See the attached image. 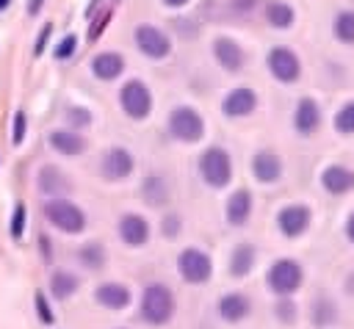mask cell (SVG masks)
Instances as JSON below:
<instances>
[{"label":"cell","instance_id":"1","mask_svg":"<svg viewBox=\"0 0 354 329\" xmlns=\"http://www.w3.org/2000/svg\"><path fill=\"white\" fill-rule=\"evenodd\" d=\"M174 312V299L169 293V288L163 285H149L144 290V299H141V315L149 321V323H166Z\"/></svg>","mask_w":354,"mask_h":329},{"label":"cell","instance_id":"2","mask_svg":"<svg viewBox=\"0 0 354 329\" xmlns=\"http://www.w3.org/2000/svg\"><path fill=\"white\" fill-rule=\"evenodd\" d=\"M44 216H47L50 224H55V227L64 229V232H80V229L86 227L83 210H80L77 205L66 202V199H53V202H47V205H44Z\"/></svg>","mask_w":354,"mask_h":329},{"label":"cell","instance_id":"3","mask_svg":"<svg viewBox=\"0 0 354 329\" xmlns=\"http://www.w3.org/2000/svg\"><path fill=\"white\" fill-rule=\"evenodd\" d=\"M199 169H202V177H205L213 188L227 185V182H230V174H232V169H230V155H227L224 149H218V147H213V149H207V152L202 155Z\"/></svg>","mask_w":354,"mask_h":329},{"label":"cell","instance_id":"4","mask_svg":"<svg viewBox=\"0 0 354 329\" xmlns=\"http://www.w3.org/2000/svg\"><path fill=\"white\" fill-rule=\"evenodd\" d=\"M119 100H122L124 113L133 116V119H144V116L149 113V108H152V94H149V88H147L141 80H130V83H124Z\"/></svg>","mask_w":354,"mask_h":329},{"label":"cell","instance_id":"5","mask_svg":"<svg viewBox=\"0 0 354 329\" xmlns=\"http://www.w3.org/2000/svg\"><path fill=\"white\" fill-rule=\"evenodd\" d=\"M169 127L180 141H196L202 135V130H205L202 127V116L196 111H191V108H177L171 113V119H169Z\"/></svg>","mask_w":354,"mask_h":329},{"label":"cell","instance_id":"6","mask_svg":"<svg viewBox=\"0 0 354 329\" xmlns=\"http://www.w3.org/2000/svg\"><path fill=\"white\" fill-rule=\"evenodd\" d=\"M268 282L277 293H290L299 288L301 282V268L293 263V260H277L268 271Z\"/></svg>","mask_w":354,"mask_h":329},{"label":"cell","instance_id":"7","mask_svg":"<svg viewBox=\"0 0 354 329\" xmlns=\"http://www.w3.org/2000/svg\"><path fill=\"white\" fill-rule=\"evenodd\" d=\"M136 44L149 58H163L169 53V47H171L169 39H166V33L158 30V28H152V25H138L136 28Z\"/></svg>","mask_w":354,"mask_h":329},{"label":"cell","instance_id":"8","mask_svg":"<svg viewBox=\"0 0 354 329\" xmlns=\"http://www.w3.org/2000/svg\"><path fill=\"white\" fill-rule=\"evenodd\" d=\"M210 268H213L210 257L205 252H199V249H185L180 254V271H183V276L188 282H205L210 276Z\"/></svg>","mask_w":354,"mask_h":329},{"label":"cell","instance_id":"9","mask_svg":"<svg viewBox=\"0 0 354 329\" xmlns=\"http://www.w3.org/2000/svg\"><path fill=\"white\" fill-rule=\"evenodd\" d=\"M268 66H271L277 80L290 83V80L299 77V61H296V55L288 47H274L271 55H268Z\"/></svg>","mask_w":354,"mask_h":329},{"label":"cell","instance_id":"10","mask_svg":"<svg viewBox=\"0 0 354 329\" xmlns=\"http://www.w3.org/2000/svg\"><path fill=\"white\" fill-rule=\"evenodd\" d=\"M133 171V158H130V152L127 149H111V152H105V158H102V174L108 177V180H122V177H127Z\"/></svg>","mask_w":354,"mask_h":329},{"label":"cell","instance_id":"11","mask_svg":"<svg viewBox=\"0 0 354 329\" xmlns=\"http://www.w3.org/2000/svg\"><path fill=\"white\" fill-rule=\"evenodd\" d=\"M119 235H122V241L124 243H130V246H141L147 238H149V224L141 218V216H124L122 221H119Z\"/></svg>","mask_w":354,"mask_h":329},{"label":"cell","instance_id":"12","mask_svg":"<svg viewBox=\"0 0 354 329\" xmlns=\"http://www.w3.org/2000/svg\"><path fill=\"white\" fill-rule=\"evenodd\" d=\"M279 229L285 232V235H299V232H304V227H307V221H310V210L307 207H301V205H290V207H285L282 213H279Z\"/></svg>","mask_w":354,"mask_h":329},{"label":"cell","instance_id":"13","mask_svg":"<svg viewBox=\"0 0 354 329\" xmlns=\"http://www.w3.org/2000/svg\"><path fill=\"white\" fill-rule=\"evenodd\" d=\"M252 169H254V177L260 182H274L282 174V163L274 152H257L252 160Z\"/></svg>","mask_w":354,"mask_h":329},{"label":"cell","instance_id":"14","mask_svg":"<svg viewBox=\"0 0 354 329\" xmlns=\"http://www.w3.org/2000/svg\"><path fill=\"white\" fill-rule=\"evenodd\" d=\"M94 296H97V301H100L102 307H111V310H122V307H127V301H130V290H127L124 285H116V282L100 285Z\"/></svg>","mask_w":354,"mask_h":329},{"label":"cell","instance_id":"15","mask_svg":"<svg viewBox=\"0 0 354 329\" xmlns=\"http://www.w3.org/2000/svg\"><path fill=\"white\" fill-rule=\"evenodd\" d=\"M321 182L329 194H346L351 185H354V171L343 169V166H329L324 174H321Z\"/></svg>","mask_w":354,"mask_h":329},{"label":"cell","instance_id":"16","mask_svg":"<svg viewBox=\"0 0 354 329\" xmlns=\"http://www.w3.org/2000/svg\"><path fill=\"white\" fill-rule=\"evenodd\" d=\"M91 69L100 80H113L119 77V72L124 69V61L119 53H100L94 61H91Z\"/></svg>","mask_w":354,"mask_h":329},{"label":"cell","instance_id":"17","mask_svg":"<svg viewBox=\"0 0 354 329\" xmlns=\"http://www.w3.org/2000/svg\"><path fill=\"white\" fill-rule=\"evenodd\" d=\"M254 91L252 88H235V91H230L227 94V100H224V111L230 113V116H243V113H249L252 108H254Z\"/></svg>","mask_w":354,"mask_h":329},{"label":"cell","instance_id":"18","mask_svg":"<svg viewBox=\"0 0 354 329\" xmlns=\"http://www.w3.org/2000/svg\"><path fill=\"white\" fill-rule=\"evenodd\" d=\"M213 50H216V58H218V64L224 69H238L243 64V53L232 39H216Z\"/></svg>","mask_w":354,"mask_h":329},{"label":"cell","instance_id":"19","mask_svg":"<svg viewBox=\"0 0 354 329\" xmlns=\"http://www.w3.org/2000/svg\"><path fill=\"white\" fill-rule=\"evenodd\" d=\"M50 144H53V149H58L61 155H80V152L86 149V141H83L80 135H75V133H66V130L50 133Z\"/></svg>","mask_w":354,"mask_h":329},{"label":"cell","instance_id":"20","mask_svg":"<svg viewBox=\"0 0 354 329\" xmlns=\"http://www.w3.org/2000/svg\"><path fill=\"white\" fill-rule=\"evenodd\" d=\"M249 210H252V196L249 191H235L227 202V218L232 224H243L249 218Z\"/></svg>","mask_w":354,"mask_h":329},{"label":"cell","instance_id":"21","mask_svg":"<svg viewBox=\"0 0 354 329\" xmlns=\"http://www.w3.org/2000/svg\"><path fill=\"white\" fill-rule=\"evenodd\" d=\"M218 312H221V318H227V321H241V318L249 312V299L241 296V293H230V296H224V299L218 301Z\"/></svg>","mask_w":354,"mask_h":329},{"label":"cell","instance_id":"22","mask_svg":"<svg viewBox=\"0 0 354 329\" xmlns=\"http://www.w3.org/2000/svg\"><path fill=\"white\" fill-rule=\"evenodd\" d=\"M69 188V180L55 169V166H44L39 171V191L41 194H61Z\"/></svg>","mask_w":354,"mask_h":329},{"label":"cell","instance_id":"23","mask_svg":"<svg viewBox=\"0 0 354 329\" xmlns=\"http://www.w3.org/2000/svg\"><path fill=\"white\" fill-rule=\"evenodd\" d=\"M318 119H321L318 105H315L313 100H301L299 108H296V127H299L301 133H313V130L318 127Z\"/></svg>","mask_w":354,"mask_h":329},{"label":"cell","instance_id":"24","mask_svg":"<svg viewBox=\"0 0 354 329\" xmlns=\"http://www.w3.org/2000/svg\"><path fill=\"white\" fill-rule=\"evenodd\" d=\"M50 290L55 299H69L77 290V276L69 271H53L50 276Z\"/></svg>","mask_w":354,"mask_h":329},{"label":"cell","instance_id":"25","mask_svg":"<svg viewBox=\"0 0 354 329\" xmlns=\"http://www.w3.org/2000/svg\"><path fill=\"white\" fill-rule=\"evenodd\" d=\"M252 263H254V249L249 246V243H241L235 252H232V274L235 276H243L249 268H252Z\"/></svg>","mask_w":354,"mask_h":329},{"label":"cell","instance_id":"26","mask_svg":"<svg viewBox=\"0 0 354 329\" xmlns=\"http://www.w3.org/2000/svg\"><path fill=\"white\" fill-rule=\"evenodd\" d=\"M266 17H268L271 25H277V28H288V25L293 22V8H290L288 3H271V6L266 8Z\"/></svg>","mask_w":354,"mask_h":329},{"label":"cell","instance_id":"27","mask_svg":"<svg viewBox=\"0 0 354 329\" xmlns=\"http://www.w3.org/2000/svg\"><path fill=\"white\" fill-rule=\"evenodd\" d=\"M335 33L340 41H354V11H343L335 22Z\"/></svg>","mask_w":354,"mask_h":329},{"label":"cell","instance_id":"28","mask_svg":"<svg viewBox=\"0 0 354 329\" xmlns=\"http://www.w3.org/2000/svg\"><path fill=\"white\" fill-rule=\"evenodd\" d=\"M144 196H147V202H149V205H163V202H166L163 180H158V177H149V180L144 182Z\"/></svg>","mask_w":354,"mask_h":329},{"label":"cell","instance_id":"29","mask_svg":"<svg viewBox=\"0 0 354 329\" xmlns=\"http://www.w3.org/2000/svg\"><path fill=\"white\" fill-rule=\"evenodd\" d=\"M335 127H337L340 133H354V102H348V105H343V108L337 111Z\"/></svg>","mask_w":354,"mask_h":329},{"label":"cell","instance_id":"30","mask_svg":"<svg viewBox=\"0 0 354 329\" xmlns=\"http://www.w3.org/2000/svg\"><path fill=\"white\" fill-rule=\"evenodd\" d=\"M80 260H83L88 268H100V265L105 263V257H102V246H97V243L83 246V249H80Z\"/></svg>","mask_w":354,"mask_h":329},{"label":"cell","instance_id":"31","mask_svg":"<svg viewBox=\"0 0 354 329\" xmlns=\"http://www.w3.org/2000/svg\"><path fill=\"white\" fill-rule=\"evenodd\" d=\"M22 229H25V205L19 202V205L14 207V218H11V238L19 241V238H22Z\"/></svg>","mask_w":354,"mask_h":329},{"label":"cell","instance_id":"32","mask_svg":"<svg viewBox=\"0 0 354 329\" xmlns=\"http://www.w3.org/2000/svg\"><path fill=\"white\" fill-rule=\"evenodd\" d=\"M75 47H77V39H75L72 33H69V36H64V39H61V44L55 47V58H61V61H64V58H69V55L75 53Z\"/></svg>","mask_w":354,"mask_h":329},{"label":"cell","instance_id":"33","mask_svg":"<svg viewBox=\"0 0 354 329\" xmlns=\"http://www.w3.org/2000/svg\"><path fill=\"white\" fill-rule=\"evenodd\" d=\"M11 124H14V135H11V144H22V138H25V113H22V111H17Z\"/></svg>","mask_w":354,"mask_h":329},{"label":"cell","instance_id":"34","mask_svg":"<svg viewBox=\"0 0 354 329\" xmlns=\"http://www.w3.org/2000/svg\"><path fill=\"white\" fill-rule=\"evenodd\" d=\"M33 301H36V310H39V318H41V323H53L55 318H53V312H50V307H47V299H44V293H41V290L36 293V299H33Z\"/></svg>","mask_w":354,"mask_h":329},{"label":"cell","instance_id":"35","mask_svg":"<svg viewBox=\"0 0 354 329\" xmlns=\"http://www.w3.org/2000/svg\"><path fill=\"white\" fill-rule=\"evenodd\" d=\"M66 116L72 119V124H80V127L91 122V113H88L86 108H69V111H66Z\"/></svg>","mask_w":354,"mask_h":329},{"label":"cell","instance_id":"36","mask_svg":"<svg viewBox=\"0 0 354 329\" xmlns=\"http://www.w3.org/2000/svg\"><path fill=\"white\" fill-rule=\"evenodd\" d=\"M50 33H53V25L47 22V25H44L41 30H39V39H36V44H33V55H41V50H44V44H47Z\"/></svg>","mask_w":354,"mask_h":329},{"label":"cell","instance_id":"37","mask_svg":"<svg viewBox=\"0 0 354 329\" xmlns=\"http://www.w3.org/2000/svg\"><path fill=\"white\" fill-rule=\"evenodd\" d=\"M177 227H180V221H177L174 216H169V218L163 221V229H166V235H174V229H177Z\"/></svg>","mask_w":354,"mask_h":329},{"label":"cell","instance_id":"38","mask_svg":"<svg viewBox=\"0 0 354 329\" xmlns=\"http://www.w3.org/2000/svg\"><path fill=\"white\" fill-rule=\"evenodd\" d=\"M293 312H296V310H293L290 301H279V315H282V318H293Z\"/></svg>","mask_w":354,"mask_h":329},{"label":"cell","instance_id":"39","mask_svg":"<svg viewBox=\"0 0 354 329\" xmlns=\"http://www.w3.org/2000/svg\"><path fill=\"white\" fill-rule=\"evenodd\" d=\"M41 3H44V0H28V14H39Z\"/></svg>","mask_w":354,"mask_h":329},{"label":"cell","instance_id":"40","mask_svg":"<svg viewBox=\"0 0 354 329\" xmlns=\"http://www.w3.org/2000/svg\"><path fill=\"white\" fill-rule=\"evenodd\" d=\"M348 238L354 241V213H351V218H348Z\"/></svg>","mask_w":354,"mask_h":329},{"label":"cell","instance_id":"41","mask_svg":"<svg viewBox=\"0 0 354 329\" xmlns=\"http://www.w3.org/2000/svg\"><path fill=\"white\" fill-rule=\"evenodd\" d=\"M166 3H169V6H183L185 0H166Z\"/></svg>","mask_w":354,"mask_h":329},{"label":"cell","instance_id":"42","mask_svg":"<svg viewBox=\"0 0 354 329\" xmlns=\"http://www.w3.org/2000/svg\"><path fill=\"white\" fill-rule=\"evenodd\" d=\"M11 0H0V11H6V6H8Z\"/></svg>","mask_w":354,"mask_h":329}]
</instances>
